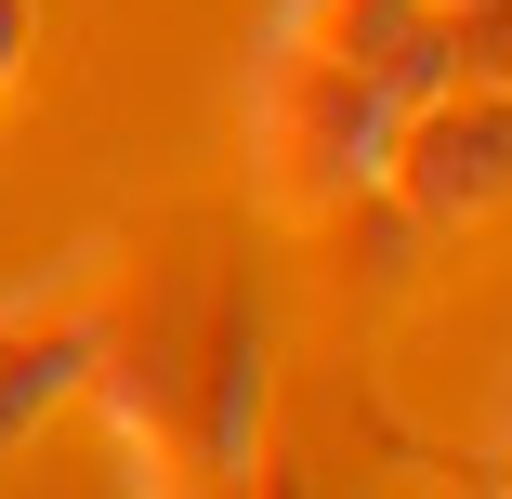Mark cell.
Listing matches in <instances>:
<instances>
[{
  "label": "cell",
  "mask_w": 512,
  "mask_h": 499,
  "mask_svg": "<svg viewBox=\"0 0 512 499\" xmlns=\"http://www.w3.org/2000/svg\"><path fill=\"white\" fill-rule=\"evenodd\" d=\"M145 486H237L263 447V303L250 276H145L132 316H92V381Z\"/></svg>",
  "instance_id": "6da1fadb"
},
{
  "label": "cell",
  "mask_w": 512,
  "mask_h": 499,
  "mask_svg": "<svg viewBox=\"0 0 512 499\" xmlns=\"http://www.w3.org/2000/svg\"><path fill=\"white\" fill-rule=\"evenodd\" d=\"M381 145H394V92L316 40H263L250 53V197L276 224H342L355 197H381Z\"/></svg>",
  "instance_id": "7a4b0ae2"
},
{
  "label": "cell",
  "mask_w": 512,
  "mask_h": 499,
  "mask_svg": "<svg viewBox=\"0 0 512 499\" xmlns=\"http://www.w3.org/2000/svg\"><path fill=\"white\" fill-rule=\"evenodd\" d=\"M381 197L407 224H486L512 197V79H434L394 106V145H381Z\"/></svg>",
  "instance_id": "3957f363"
},
{
  "label": "cell",
  "mask_w": 512,
  "mask_h": 499,
  "mask_svg": "<svg viewBox=\"0 0 512 499\" xmlns=\"http://www.w3.org/2000/svg\"><path fill=\"white\" fill-rule=\"evenodd\" d=\"M276 27L316 40V53H342V66H368L394 106L434 92V79H460V14H447V0H289Z\"/></svg>",
  "instance_id": "277c9868"
},
{
  "label": "cell",
  "mask_w": 512,
  "mask_h": 499,
  "mask_svg": "<svg viewBox=\"0 0 512 499\" xmlns=\"http://www.w3.org/2000/svg\"><path fill=\"white\" fill-rule=\"evenodd\" d=\"M92 381V303H0V460H14L66 394Z\"/></svg>",
  "instance_id": "5b68a950"
},
{
  "label": "cell",
  "mask_w": 512,
  "mask_h": 499,
  "mask_svg": "<svg viewBox=\"0 0 512 499\" xmlns=\"http://www.w3.org/2000/svg\"><path fill=\"white\" fill-rule=\"evenodd\" d=\"M460 66L473 79H512V0H473V14H460Z\"/></svg>",
  "instance_id": "8992f818"
},
{
  "label": "cell",
  "mask_w": 512,
  "mask_h": 499,
  "mask_svg": "<svg viewBox=\"0 0 512 499\" xmlns=\"http://www.w3.org/2000/svg\"><path fill=\"white\" fill-rule=\"evenodd\" d=\"M447 14H473V0H447Z\"/></svg>",
  "instance_id": "52a82bcc"
}]
</instances>
